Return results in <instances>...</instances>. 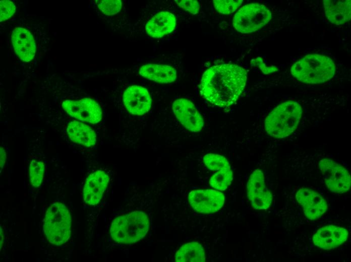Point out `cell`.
<instances>
[{"mask_svg":"<svg viewBox=\"0 0 351 262\" xmlns=\"http://www.w3.org/2000/svg\"><path fill=\"white\" fill-rule=\"evenodd\" d=\"M72 218L67 207L58 202L52 203L45 214L43 230L51 244L59 246L69 239L71 233Z\"/></svg>","mask_w":351,"mask_h":262,"instance_id":"cell-5","label":"cell"},{"mask_svg":"<svg viewBox=\"0 0 351 262\" xmlns=\"http://www.w3.org/2000/svg\"><path fill=\"white\" fill-rule=\"evenodd\" d=\"M295 197L297 202L302 207L306 217L310 220L319 219L328 210L327 202L323 196L310 188H300Z\"/></svg>","mask_w":351,"mask_h":262,"instance_id":"cell-11","label":"cell"},{"mask_svg":"<svg viewBox=\"0 0 351 262\" xmlns=\"http://www.w3.org/2000/svg\"><path fill=\"white\" fill-rule=\"evenodd\" d=\"M67 132L71 140L76 144L91 147L96 143L94 130L88 125L73 120L67 125Z\"/></svg>","mask_w":351,"mask_h":262,"instance_id":"cell-20","label":"cell"},{"mask_svg":"<svg viewBox=\"0 0 351 262\" xmlns=\"http://www.w3.org/2000/svg\"><path fill=\"white\" fill-rule=\"evenodd\" d=\"M242 0H214V7L220 14L228 15L233 13L242 4Z\"/></svg>","mask_w":351,"mask_h":262,"instance_id":"cell-25","label":"cell"},{"mask_svg":"<svg viewBox=\"0 0 351 262\" xmlns=\"http://www.w3.org/2000/svg\"><path fill=\"white\" fill-rule=\"evenodd\" d=\"M303 113L302 106L289 100L275 107L265 120V129L270 136L283 139L290 136L298 127Z\"/></svg>","mask_w":351,"mask_h":262,"instance_id":"cell-3","label":"cell"},{"mask_svg":"<svg viewBox=\"0 0 351 262\" xmlns=\"http://www.w3.org/2000/svg\"><path fill=\"white\" fill-rule=\"evenodd\" d=\"M251 65L252 66H259V68L264 74H269L278 70V68L275 66H266L261 57H257L255 59H252Z\"/></svg>","mask_w":351,"mask_h":262,"instance_id":"cell-29","label":"cell"},{"mask_svg":"<svg viewBox=\"0 0 351 262\" xmlns=\"http://www.w3.org/2000/svg\"><path fill=\"white\" fill-rule=\"evenodd\" d=\"M348 230L342 227L329 225L319 228L313 235L314 244L324 250L335 248L348 239Z\"/></svg>","mask_w":351,"mask_h":262,"instance_id":"cell-14","label":"cell"},{"mask_svg":"<svg viewBox=\"0 0 351 262\" xmlns=\"http://www.w3.org/2000/svg\"><path fill=\"white\" fill-rule=\"evenodd\" d=\"M247 196L254 209L266 210L271 205L272 194L266 186L263 172L255 170L250 175L247 184Z\"/></svg>","mask_w":351,"mask_h":262,"instance_id":"cell-10","label":"cell"},{"mask_svg":"<svg viewBox=\"0 0 351 262\" xmlns=\"http://www.w3.org/2000/svg\"><path fill=\"white\" fill-rule=\"evenodd\" d=\"M109 181V176L103 171L97 170L90 174L86 178L83 188L84 202L91 206L98 204Z\"/></svg>","mask_w":351,"mask_h":262,"instance_id":"cell-15","label":"cell"},{"mask_svg":"<svg viewBox=\"0 0 351 262\" xmlns=\"http://www.w3.org/2000/svg\"><path fill=\"white\" fill-rule=\"evenodd\" d=\"M207 168L213 171L230 167L227 160L223 156L215 154H207L203 159Z\"/></svg>","mask_w":351,"mask_h":262,"instance_id":"cell-24","label":"cell"},{"mask_svg":"<svg viewBox=\"0 0 351 262\" xmlns=\"http://www.w3.org/2000/svg\"><path fill=\"white\" fill-rule=\"evenodd\" d=\"M123 101L127 110L132 114L142 115L150 110L152 99L148 91L139 85L127 88L123 94Z\"/></svg>","mask_w":351,"mask_h":262,"instance_id":"cell-13","label":"cell"},{"mask_svg":"<svg viewBox=\"0 0 351 262\" xmlns=\"http://www.w3.org/2000/svg\"><path fill=\"white\" fill-rule=\"evenodd\" d=\"M232 178V172L230 167H228L215 171L210 177L209 183L215 189L222 191L230 184Z\"/></svg>","mask_w":351,"mask_h":262,"instance_id":"cell-22","label":"cell"},{"mask_svg":"<svg viewBox=\"0 0 351 262\" xmlns=\"http://www.w3.org/2000/svg\"><path fill=\"white\" fill-rule=\"evenodd\" d=\"M0 230H1L0 231H1L0 232V234H1L0 235H1L0 236V238H1V239H0V247H1V250L2 246H3V244L4 243V233L2 231V228L1 227L0 228Z\"/></svg>","mask_w":351,"mask_h":262,"instance_id":"cell-31","label":"cell"},{"mask_svg":"<svg viewBox=\"0 0 351 262\" xmlns=\"http://www.w3.org/2000/svg\"><path fill=\"white\" fill-rule=\"evenodd\" d=\"M11 38L15 51L20 59L24 62L32 60L35 55L36 46L30 32L22 27H16Z\"/></svg>","mask_w":351,"mask_h":262,"instance_id":"cell-16","label":"cell"},{"mask_svg":"<svg viewBox=\"0 0 351 262\" xmlns=\"http://www.w3.org/2000/svg\"><path fill=\"white\" fill-rule=\"evenodd\" d=\"M96 3L99 9L108 16L116 14L122 7V1L120 0H97Z\"/></svg>","mask_w":351,"mask_h":262,"instance_id":"cell-26","label":"cell"},{"mask_svg":"<svg viewBox=\"0 0 351 262\" xmlns=\"http://www.w3.org/2000/svg\"><path fill=\"white\" fill-rule=\"evenodd\" d=\"M176 26L174 15L169 12H160L155 15L146 25V32L153 38H161L172 32Z\"/></svg>","mask_w":351,"mask_h":262,"instance_id":"cell-17","label":"cell"},{"mask_svg":"<svg viewBox=\"0 0 351 262\" xmlns=\"http://www.w3.org/2000/svg\"><path fill=\"white\" fill-rule=\"evenodd\" d=\"M325 15L329 22L334 25H342L350 20V0H324Z\"/></svg>","mask_w":351,"mask_h":262,"instance_id":"cell-18","label":"cell"},{"mask_svg":"<svg viewBox=\"0 0 351 262\" xmlns=\"http://www.w3.org/2000/svg\"><path fill=\"white\" fill-rule=\"evenodd\" d=\"M318 166L325 184L330 191L342 193L350 189V175L343 166L328 158L321 159Z\"/></svg>","mask_w":351,"mask_h":262,"instance_id":"cell-7","label":"cell"},{"mask_svg":"<svg viewBox=\"0 0 351 262\" xmlns=\"http://www.w3.org/2000/svg\"><path fill=\"white\" fill-rule=\"evenodd\" d=\"M149 227L147 214L143 211H135L115 218L109 232L111 238L116 243L130 244L143 239Z\"/></svg>","mask_w":351,"mask_h":262,"instance_id":"cell-4","label":"cell"},{"mask_svg":"<svg viewBox=\"0 0 351 262\" xmlns=\"http://www.w3.org/2000/svg\"><path fill=\"white\" fill-rule=\"evenodd\" d=\"M271 18V12L264 5L249 4L241 7L235 14L233 26L241 33H251L267 25Z\"/></svg>","mask_w":351,"mask_h":262,"instance_id":"cell-6","label":"cell"},{"mask_svg":"<svg viewBox=\"0 0 351 262\" xmlns=\"http://www.w3.org/2000/svg\"><path fill=\"white\" fill-rule=\"evenodd\" d=\"M6 153L5 149L1 147L0 148V165H1V172L2 169L3 168L6 160Z\"/></svg>","mask_w":351,"mask_h":262,"instance_id":"cell-30","label":"cell"},{"mask_svg":"<svg viewBox=\"0 0 351 262\" xmlns=\"http://www.w3.org/2000/svg\"><path fill=\"white\" fill-rule=\"evenodd\" d=\"M14 4L8 0L0 2V21L3 22L10 18L15 13Z\"/></svg>","mask_w":351,"mask_h":262,"instance_id":"cell-27","label":"cell"},{"mask_svg":"<svg viewBox=\"0 0 351 262\" xmlns=\"http://www.w3.org/2000/svg\"><path fill=\"white\" fill-rule=\"evenodd\" d=\"M245 69L235 64L213 66L203 73L199 85L201 95L211 104L220 107L233 104L247 82Z\"/></svg>","mask_w":351,"mask_h":262,"instance_id":"cell-1","label":"cell"},{"mask_svg":"<svg viewBox=\"0 0 351 262\" xmlns=\"http://www.w3.org/2000/svg\"><path fill=\"white\" fill-rule=\"evenodd\" d=\"M175 2L180 7L193 15L197 14L199 11L200 5L197 1L177 0Z\"/></svg>","mask_w":351,"mask_h":262,"instance_id":"cell-28","label":"cell"},{"mask_svg":"<svg viewBox=\"0 0 351 262\" xmlns=\"http://www.w3.org/2000/svg\"><path fill=\"white\" fill-rule=\"evenodd\" d=\"M62 105L68 114L83 122L96 124L102 117L100 106L91 98H85L78 100H65Z\"/></svg>","mask_w":351,"mask_h":262,"instance_id":"cell-8","label":"cell"},{"mask_svg":"<svg viewBox=\"0 0 351 262\" xmlns=\"http://www.w3.org/2000/svg\"><path fill=\"white\" fill-rule=\"evenodd\" d=\"M139 74L151 81L167 84L176 81L177 78L176 69L168 65L148 63L142 66Z\"/></svg>","mask_w":351,"mask_h":262,"instance_id":"cell-19","label":"cell"},{"mask_svg":"<svg viewBox=\"0 0 351 262\" xmlns=\"http://www.w3.org/2000/svg\"><path fill=\"white\" fill-rule=\"evenodd\" d=\"M173 112L180 122L188 130L196 133L203 127V118L194 104L186 98L176 100L172 105Z\"/></svg>","mask_w":351,"mask_h":262,"instance_id":"cell-12","label":"cell"},{"mask_svg":"<svg viewBox=\"0 0 351 262\" xmlns=\"http://www.w3.org/2000/svg\"><path fill=\"white\" fill-rule=\"evenodd\" d=\"M336 66L331 58L319 54L305 55L291 67L292 76L306 84H318L330 80L334 75Z\"/></svg>","mask_w":351,"mask_h":262,"instance_id":"cell-2","label":"cell"},{"mask_svg":"<svg viewBox=\"0 0 351 262\" xmlns=\"http://www.w3.org/2000/svg\"><path fill=\"white\" fill-rule=\"evenodd\" d=\"M205 260L203 247L197 242L184 244L175 254V261L177 262H204Z\"/></svg>","mask_w":351,"mask_h":262,"instance_id":"cell-21","label":"cell"},{"mask_svg":"<svg viewBox=\"0 0 351 262\" xmlns=\"http://www.w3.org/2000/svg\"><path fill=\"white\" fill-rule=\"evenodd\" d=\"M45 170L42 161L32 160L29 164V178L31 184L35 187H39L42 183Z\"/></svg>","mask_w":351,"mask_h":262,"instance_id":"cell-23","label":"cell"},{"mask_svg":"<svg viewBox=\"0 0 351 262\" xmlns=\"http://www.w3.org/2000/svg\"><path fill=\"white\" fill-rule=\"evenodd\" d=\"M224 200L222 192L210 189H195L188 194L191 207L202 214H211L219 211L223 206Z\"/></svg>","mask_w":351,"mask_h":262,"instance_id":"cell-9","label":"cell"}]
</instances>
